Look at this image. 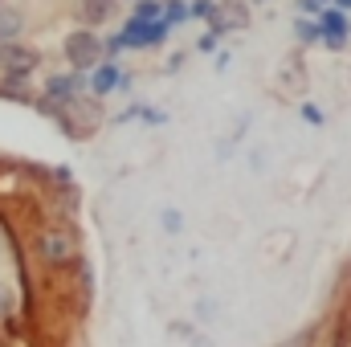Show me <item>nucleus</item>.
Listing matches in <instances>:
<instances>
[{
    "instance_id": "nucleus-14",
    "label": "nucleus",
    "mask_w": 351,
    "mask_h": 347,
    "mask_svg": "<svg viewBox=\"0 0 351 347\" xmlns=\"http://www.w3.org/2000/svg\"><path fill=\"white\" fill-rule=\"evenodd\" d=\"M8 311H12V290H8V286L0 282V319H4Z\"/></svg>"
},
{
    "instance_id": "nucleus-3",
    "label": "nucleus",
    "mask_w": 351,
    "mask_h": 347,
    "mask_svg": "<svg viewBox=\"0 0 351 347\" xmlns=\"http://www.w3.org/2000/svg\"><path fill=\"white\" fill-rule=\"evenodd\" d=\"M164 37H168V25L164 21H139L135 16V21H127V29H123L119 41L123 45H160Z\"/></svg>"
},
{
    "instance_id": "nucleus-1",
    "label": "nucleus",
    "mask_w": 351,
    "mask_h": 347,
    "mask_svg": "<svg viewBox=\"0 0 351 347\" xmlns=\"http://www.w3.org/2000/svg\"><path fill=\"white\" fill-rule=\"evenodd\" d=\"M66 58H70L74 70H94L98 58H102V41H98L90 29H78V33L66 37Z\"/></svg>"
},
{
    "instance_id": "nucleus-12",
    "label": "nucleus",
    "mask_w": 351,
    "mask_h": 347,
    "mask_svg": "<svg viewBox=\"0 0 351 347\" xmlns=\"http://www.w3.org/2000/svg\"><path fill=\"white\" fill-rule=\"evenodd\" d=\"M135 16H139V21H156V16H160V4H156V0H139V4H135ZM160 21H164V16H160Z\"/></svg>"
},
{
    "instance_id": "nucleus-6",
    "label": "nucleus",
    "mask_w": 351,
    "mask_h": 347,
    "mask_svg": "<svg viewBox=\"0 0 351 347\" xmlns=\"http://www.w3.org/2000/svg\"><path fill=\"white\" fill-rule=\"evenodd\" d=\"M213 16H217V29H241V25H250V12H245V4H237V0L221 4Z\"/></svg>"
},
{
    "instance_id": "nucleus-17",
    "label": "nucleus",
    "mask_w": 351,
    "mask_h": 347,
    "mask_svg": "<svg viewBox=\"0 0 351 347\" xmlns=\"http://www.w3.org/2000/svg\"><path fill=\"white\" fill-rule=\"evenodd\" d=\"M298 4H302L306 12H315V8H319V0H298Z\"/></svg>"
},
{
    "instance_id": "nucleus-2",
    "label": "nucleus",
    "mask_w": 351,
    "mask_h": 347,
    "mask_svg": "<svg viewBox=\"0 0 351 347\" xmlns=\"http://www.w3.org/2000/svg\"><path fill=\"white\" fill-rule=\"evenodd\" d=\"M37 62H41V58H37L29 45H16V41H4V45H0V74H8V78L33 74Z\"/></svg>"
},
{
    "instance_id": "nucleus-18",
    "label": "nucleus",
    "mask_w": 351,
    "mask_h": 347,
    "mask_svg": "<svg viewBox=\"0 0 351 347\" xmlns=\"http://www.w3.org/2000/svg\"><path fill=\"white\" fill-rule=\"evenodd\" d=\"M335 4H339V12H343V8H351V0H335Z\"/></svg>"
},
{
    "instance_id": "nucleus-10",
    "label": "nucleus",
    "mask_w": 351,
    "mask_h": 347,
    "mask_svg": "<svg viewBox=\"0 0 351 347\" xmlns=\"http://www.w3.org/2000/svg\"><path fill=\"white\" fill-rule=\"evenodd\" d=\"M16 33H21V16H16V12H4V16H0V45H4L8 37H16Z\"/></svg>"
},
{
    "instance_id": "nucleus-20",
    "label": "nucleus",
    "mask_w": 351,
    "mask_h": 347,
    "mask_svg": "<svg viewBox=\"0 0 351 347\" xmlns=\"http://www.w3.org/2000/svg\"><path fill=\"white\" fill-rule=\"evenodd\" d=\"M319 4H323V0H319Z\"/></svg>"
},
{
    "instance_id": "nucleus-8",
    "label": "nucleus",
    "mask_w": 351,
    "mask_h": 347,
    "mask_svg": "<svg viewBox=\"0 0 351 347\" xmlns=\"http://www.w3.org/2000/svg\"><path fill=\"white\" fill-rule=\"evenodd\" d=\"M82 16L94 21V25L110 21V16H114V0H82Z\"/></svg>"
},
{
    "instance_id": "nucleus-11",
    "label": "nucleus",
    "mask_w": 351,
    "mask_h": 347,
    "mask_svg": "<svg viewBox=\"0 0 351 347\" xmlns=\"http://www.w3.org/2000/svg\"><path fill=\"white\" fill-rule=\"evenodd\" d=\"M294 33H298V41H323L319 25H311V21H294Z\"/></svg>"
},
{
    "instance_id": "nucleus-4",
    "label": "nucleus",
    "mask_w": 351,
    "mask_h": 347,
    "mask_svg": "<svg viewBox=\"0 0 351 347\" xmlns=\"http://www.w3.org/2000/svg\"><path fill=\"white\" fill-rule=\"evenodd\" d=\"M41 258L53 261V265L70 261V258H74V237H70V233H58V229L41 233Z\"/></svg>"
},
{
    "instance_id": "nucleus-5",
    "label": "nucleus",
    "mask_w": 351,
    "mask_h": 347,
    "mask_svg": "<svg viewBox=\"0 0 351 347\" xmlns=\"http://www.w3.org/2000/svg\"><path fill=\"white\" fill-rule=\"evenodd\" d=\"M319 33H323V41H327L331 49H339V45H343V33H348V16H343L339 8H323Z\"/></svg>"
},
{
    "instance_id": "nucleus-19",
    "label": "nucleus",
    "mask_w": 351,
    "mask_h": 347,
    "mask_svg": "<svg viewBox=\"0 0 351 347\" xmlns=\"http://www.w3.org/2000/svg\"><path fill=\"white\" fill-rule=\"evenodd\" d=\"M0 254H4V229H0Z\"/></svg>"
},
{
    "instance_id": "nucleus-13",
    "label": "nucleus",
    "mask_w": 351,
    "mask_h": 347,
    "mask_svg": "<svg viewBox=\"0 0 351 347\" xmlns=\"http://www.w3.org/2000/svg\"><path fill=\"white\" fill-rule=\"evenodd\" d=\"M184 16H188V4H180V0H176V4H168V16H164V25L172 29V25H180Z\"/></svg>"
},
{
    "instance_id": "nucleus-16",
    "label": "nucleus",
    "mask_w": 351,
    "mask_h": 347,
    "mask_svg": "<svg viewBox=\"0 0 351 347\" xmlns=\"http://www.w3.org/2000/svg\"><path fill=\"white\" fill-rule=\"evenodd\" d=\"M164 217H168L164 225H168V229H172V233H176V229H180V213H164Z\"/></svg>"
},
{
    "instance_id": "nucleus-9",
    "label": "nucleus",
    "mask_w": 351,
    "mask_h": 347,
    "mask_svg": "<svg viewBox=\"0 0 351 347\" xmlns=\"http://www.w3.org/2000/svg\"><path fill=\"white\" fill-rule=\"evenodd\" d=\"M90 86H94V94H110V90L119 86V70H114V66H98Z\"/></svg>"
},
{
    "instance_id": "nucleus-15",
    "label": "nucleus",
    "mask_w": 351,
    "mask_h": 347,
    "mask_svg": "<svg viewBox=\"0 0 351 347\" xmlns=\"http://www.w3.org/2000/svg\"><path fill=\"white\" fill-rule=\"evenodd\" d=\"M188 12H192V16H213V12H217V8H213V4H208V0H196V4H192V8H188Z\"/></svg>"
},
{
    "instance_id": "nucleus-7",
    "label": "nucleus",
    "mask_w": 351,
    "mask_h": 347,
    "mask_svg": "<svg viewBox=\"0 0 351 347\" xmlns=\"http://www.w3.org/2000/svg\"><path fill=\"white\" fill-rule=\"evenodd\" d=\"M78 90H82V78H49L45 94H49L53 102H58V98H62V102H74V98H78Z\"/></svg>"
}]
</instances>
